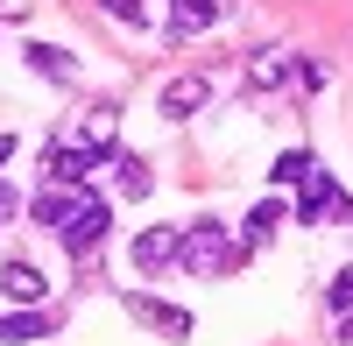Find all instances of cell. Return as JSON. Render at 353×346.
<instances>
[{
	"instance_id": "obj_14",
	"label": "cell",
	"mask_w": 353,
	"mask_h": 346,
	"mask_svg": "<svg viewBox=\"0 0 353 346\" xmlns=\"http://www.w3.org/2000/svg\"><path fill=\"white\" fill-rule=\"evenodd\" d=\"M311 170H318V156H311V149H283V156H276V170H269V184H276V191H290V184H304Z\"/></svg>"
},
{
	"instance_id": "obj_4",
	"label": "cell",
	"mask_w": 353,
	"mask_h": 346,
	"mask_svg": "<svg viewBox=\"0 0 353 346\" xmlns=\"http://www.w3.org/2000/svg\"><path fill=\"white\" fill-rule=\"evenodd\" d=\"M121 304H128L134 325H149V332H163V339H191V311H184V304H163V297H149V290H128Z\"/></svg>"
},
{
	"instance_id": "obj_13",
	"label": "cell",
	"mask_w": 353,
	"mask_h": 346,
	"mask_svg": "<svg viewBox=\"0 0 353 346\" xmlns=\"http://www.w3.org/2000/svg\"><path fill=\"white\" fill-rule=\"evenodd\" d=\"M283 219H290V205H283V198H261V205L241 219V247H269Z\"/></svg>"
},
{
	"instance_id": "obj_9",
	"label": "cell",
	"mask_w": 353,
	"mask_h": 346,
	"mask_svg": "<svg viewBox=\"0 0 353 346\" xmlns=\"http://www.w3.org/2000/svg\"><path fill=\"white\" fill-rule=\"evenodd\" d=\"M57 332V318L43 304H21V311H0V346H36V339H50Z\"/></svg>"
},
{
	"instance_id": "obj_12",
	"label": "cell",
	"mask_w": 353,
	"mask_h": 346,
	"mask_svg": "<svg viewBox=\"0 0 353 346\" xmlns=\"http://www.w3.org/2000/svg\"><path fill=\"white\" fill-rule=\"evenodd\" d=\"M149 184H156L149 156H134V149H113V191H121V198H149Z\"/></svg>"
},
{
	"instance_id": "obj_16",
	"label": "cell",
	"mask_w": 353,
	"mask_h": 346,
	"mask_svg": "<svg viewBox=\"0 0 353 346\" xmlns=\"http://www.w3.org/2000/svg\"><path fill=\"white\" fill-rule=\"evenodd\" d=\"M71 198H78V191H43V198H36V226H50V234H57L64 212H71Z\"/></svg>"
},
{
	"instance_id": "obj_3",
	"label": "cell",
	"mask_w": 353,
	"mask_h": 346,
	"mask_svg": "<svg viewBox=\"0 0 353 346\" xmlns=\"http://www.w3.org/2000/svg\"><path fill=\"white\" fill-rule=\"evenodd\" d=\"M325 219H353V198L332 184V170L318 163L311 177L297 184V226H325Z\"/></svg>"
},
{
	"instance_id": "obj_7",
	"label": "cell",
	"mask_w": 353,
	"mask_h": 346,
	"mask_svg": "<svg viewBox=\"0 0 353 346\" xmlns=\"http://www.w3.org/2000/svg\"><path fill=\"white\" fill-rule=\"evenodd\" d=\"M0 297H8V304H43L50 297V276L28 262V254H8V262H0Z\"/></svg>"
},
{
	"instance_id": "obj_2",
	"label": "cell",
	"mask_w": 353,
	"mask_h": 346,
	"mask_svg": "<svg viewBox=\"0 0 353 346\" xmlns=\"http://www.w3.org/2000/svg\"><path fill=\"white\" fill-rule=\"evenodd\" d=\"M176 262H184L191 276L212 283V276H233V269H241V262H248V247L233 241L219 219H191V226H184V247H176Z\"/></svg>"
},
{
	"instance_id": "obj_15",
	"label": "cell",
	"mask_w": 353,
	"mask_h": 346,
	"mask_svg": "<svg viewBox=\"0 0 353 346\" xmlns=\"http://www.w3.org/2000/svg\"><path fill=\"white\" fill-rule=\"evenodd\" d=\"M248 78H254V85H283V78H297V57L269 50V57H254V64H248Z\"/></svg>"
},
{
	"instance_id": "obj_18",
	"label": "cell",
	"mask_w": 353,
	"mask_h": 346,
	"mask_svg": "<svg viewBox=\"0 0 353 346\" xmlns=\"http://www.w3.org/2000/svg\"><path fill=\"white\" fill-rule=\"evenodd\" d=\"M325 297H332V311H353V262H346V269L325 283Z\"/></svg>"
},
{
	"instance_id": "obj_8",
	"label": "cell",
	"mask_w": 353,
	"mask_h": 346,
	"mask_svg": "<svg viewBox=\"0 0 353 346\" xmlns=\"http://www.w3.org/2000/svg\"><path fill=\"white\" fill-rule=\"evenodd\" d=\"M226 14V0H170V21H163V36L170 43H191L198 28H212Z\"/></svg>"
},
{
	"instance_id": "obj_5",
	"label": "cell",
	"mask_w": 353,
	"mask_h": 346,
	"mask_svg": "<svg viewBox=\"0 0 353 346\" xmlns=\"http://www.w3.org/2000/svg\"><path fill=\"white\" fill-rule=\"evenodd\" d=\"M99 163H106V156L78 141V149H50L43 170H50V184H57V191H92V170H99Z\"/></svg>"
},
{
	"instance_id": "obj_1",
	"label": "cell",
	"mask_w": 353,
	"mask_h": 346,
	"mask_svg": "<svg viewBox=\"0 0 353 346\" xmlns=\"http://www.w3.org/2000/svg\"><path fill=\"white\" fill-rule=\"evenodd\" d=\"M106 226H113V198H99V191H78V198H71V212H64V226H57V241L71 247L78 276H92V262H99V241H106Z\"/></svg>"
},
{
	"instance_id": "obj_6",
	"label": "cell",
	"mask_w": 353,
	"mask_h": 346,
	"mask_svg": "<svg viewBox=\"0 0 353 346\" xmlns=\"http://www.w3.org/2000/svg\"><path fill=\"white\" fill-rule=\"evenodd\" d=\"M176 247H184V226H141L128 254H134V269H141V276H156V269L176 262Z\"/></svg>"
},
{
	"instance_id": "obj_17",
	"label": "cell",
	"mask_w": 353,
	"mask_h": 346,
	"mask_svg": "<svg viewBox=\"0 0 353 346\" xmlns=\"http://www.w3.org/2000/svg\"><path fill=\"white\" fill-rule=\"evenodd\" d=\"M99 14H113V21L141 28V21H149V0H99Z\"/></svg>"
},
{
	"instance_id": "obj_21",
	"label": "cell",
	"mask_w": 353,
	"mask_h": 346,
	"mask_svg": "<svg viewBox=\"0 0 353 346\" xmlns=\"http://www.w3.org/2000/svg\"><path fill=\"white\" fill-rule=\"evenodd\" d=\"M14 149H21V141H14V134H0V163H8V156H14Z\"/></svg>"
},
{
	"instance_id": "obj_10",
	"label": "cell",
	"mask_w": 353,
	"mask_h": 346,
	"mask_svg": "<svg viewBox=\"0 0 353 346\" xmlns=\"http://www.w3.org/2000/svg\"><path fill=\"white\" fill-rule=\"evenodd\" d=\"M21 64L36 71V78H50V85H78L71 50H57V43H36V36H28V43H21Z\"/></svg>"
},
{
	"instance_id": "obj_20",
	"label": "cell",
	"mask_w": 353,
	"mask_h": 346,
	"mask_svg": "<svg viewBox=\"0 0 353 346\" xmlns=\"http://www.w3.org/2000/svg\"><path fill=\"white\" fill-rule=\"evenodd\" d=\"M339 346H353V311H346V318H339Z\"/></svg>"
},
{
	"instance_id": "obj_11",
	"label": "cell",
	"mask_w": 353,
	"mask_h": 346,
	"mask_svg": "<svg viewBox=\"0 0 353 346\" xmlns=\"http://www.w3.org/2000/svg\"><path fill=\"white\" fill-rule=\"evenodd\" d=\"M205 99H212V85H205V78H170L163 99H156V113H163V121H191Z\"/></svg>"
},
{
	"instance_id": "obj_19",
	"label": "cell",
	"mask_w": 353,
	"mask_h": 346,
	"mask_svg": "<svg viewBox=\"0 0 353 346\" xmlns=\"http://www.w3.org/2000/svg\"><path fill=\"white\" fill-rule=\"evenodd\" d=\"M14 205H21V198H14L8 184H0V226H8V219H14Z\"/></svg>"
}]
</instances>
